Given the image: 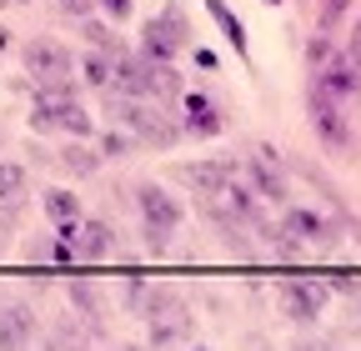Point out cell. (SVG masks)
<instances>
[{
	"mask_svg": "<svg viewBox=\"0 0 361 351\" xmlns=\"http://www.w3.org/2000/svg\"><path fill=\"white\" fill-rule=\"evenodd\" d=\"M111 121L135 130V141L141 146H176L186 130H180L156 101H135V96H111Z\"/></svg>",
	"mask_w": 361,
	"mask_h": 351,
	"instance_id": "1",
	"label": "cell"
},
{
	"mask_svg": "<svg viewBox=\"0 0 361 351\" xmlns=\"http://www.w3.org/2000/svg\"><path fill=\"white\" fill-rule=\"evenodd\" d=\"M30 130L35 136H51V130H66V136H90L96 130V121H90V111L75 101V96H35V106H30Z\"/></svg>",
	"mask_w": 361,
	"mask_h": 351,
	"instance_id": "2",
	"label": "cell"
},
{
	"mask_svg": "<svg viewBox=\"0 0 361 351\" xmlns=\"http://www.w3.org/2000/svg\"><path fill=\"white\" fill-rule=\"evenodd\" d=\"M191 40V25H186V11H180V0H171V6L156 16V20H146L141 25V51L151 56V61H171L180 46Z\"/></svg>",
	"mask_w": 361,
	"mask_h": 351,
	"instance_id": "3",
	"label": "cell"
},
{
	"mask_svg": "<svg viewBox=\"0 0 361 351\" xmlns=\"http://www.w3.org/2000/svg\"><path fill=\"white\" fill-rule=\"evenodd\" d=\"M306 116H311V130H316V141H322L326 151H351V121L336 101H326L322 91L311 85V96H306Z\"/></svg>",
	"mask_w": 361,
	"mask_h": 351,
	"instance_id": "4",
	"label": "cell"
},
{
	"mask_svg": "<svg viewBox=\"0 0 361 351\" xmlns=\"http://www.w3.org/2000/svg\"><path fill=\"white\" fill-rule=\"evenodd\" d=\"M326 301H331V291H326L322 281H311V276H291V281H281V312H286V321H296V326L322 321Z\"/></svg>",
	"mask_w": 361,
	"mask_h": 351,
	"instance_id": "5",
	"label": "cell"
},
{
	"mask_svg": "<svg viewBox=\"0 0 361 351\" xmlns=\"http://www.w3.org/2000/svg\"><path fill=\"white\" fill-rule=\"evenodd\" d=\"M75 61L66 46H56V40H30L25 46V75L35 85H56V80H71Z\"/></svg>",
	"mask_w": 361,
	"mask_h": 351,
	"instance_id": "6",
	"label": "cell"
},
{
	"mask_svg": "<svg viewBox=\"0 0 361 351\" xmlns=\"http://www.w3.org/2000/svg\"><path fill=\"white\" fill-rule=\"evenodd\" d=\"M361 66L346 56V61H331V66H322V75H316V91H322L326 101H336L341 111L346 106H356L361 101V75H356Z\"/></svg>",
	"mask_w": 361,
	"mask_h": 351,
	"instance_id": "7",
	"label": "cell"
},
{
	"mask_svg": "<svg viewBox=\"0 0 361 351\" xmlns=\"http://www.w3.org/2000/svg\"><path fill=\"white\" fill-rule=\"evenodd\" d=\"M135 211H141L146 226H166V231L180 226V201H176L166 186H156V181H141V186H135Z\"/></svg>",
	"mask_w": 361,
	"mask_h": 351,
	"instance_id": "8",
	"label": "cell"
},
{
	"mask_svg": "<svg viewBox=\"0 0 361 351\" xmlns=\"http://www.w3.org/2000/svg\"><path fill=\"white\" fill-rule=\"evenodd\" d=\"M35 341V312L25 301H6L0 306V351H30Z\"/></svg>",
	"mask_w": 361,
	"mask_h": 351,
	"instance_id": "9",
	"label": "cell"
},
{
	"mask_svg": "<svg viewBox=\"0 0 361 351\" xmlns=\"http://www.w3.org/2000/svg\"><path fill=\"white\" fill-rule=\"evenodd\" d=\"M111 246H116L111 221H75V241H71V251H75L80 266H90V261H106Z\"/></svg>",
	"mask_w": 361,
	"mask_h": 351,
	"instance_id": "10",
	"label": "cell"
},
{
	"mask_svg": "<svg viewBox=\"0 0 361 351\" xmlns=\"http://www.w3.org/2000/svg\"><path fill=\"white\" fill-rule=\"evenodd\" d=\"M246 176H251V186H256L261 201H286V176H281V166H276L271 151H256L246 161Z\"/></svg>",
	"mask_w": 361,
	"mask_h": 351,
	"instance_id": "11",
	"label": "cell"
},
{
	"mask_svg": "<svg viewBox=\"0 0 361 351\" xmlns=\"http://www.w3.org/2000/svg\"><path fill=\"white\" fill-rule=\"evenodd\" d=\"M236 176V166L226 161V156H216V161H201V166H180V181H186L191 191H201V196H216L226 181Z\"/></svg>",
	"mask_w": 361,
	"mask_h": 351,
	"instance_id": "12",
	"label": "cell"
},
{
	"mask_svg": "<svg viewBox=\"0 0 361 351\" xmlns=\"http://www.w3.org/2000/svg\"><path fill=\"white\" fill-rule=\"evenodd\" d=\"M281 226H286V231H296L301 241H316L322 251L336 241V231L322 221V216H316V211H301V206H286V211H281Z\"/></svg>",
	"mask_w": 361,
	"mask_h": 351,
	"instance_id": "13",
	"label": "cell"
},
{
	"mask_svg": "<svg viewBox=\"0 0 361 351\" xmlns=\"http://www.w3.org/2000/svg\"><path fill=\"white\" fill-rule=\"evenodd\" d=\"M71 306L90 321V326H101L106 321V301H101V291L90 286V281H71Z\"/></svg>",
	"mask_w": 361,
	"mask_h": 351,
	"instance_id": "14",
	"label": "cell"
},
{
	"mask_svg": "<svg viewBox=\"0 0 361 351\" xmlns=\"http://www.w3.org/2000/svg\"><path fill=\"white\" fill-rule=\"evenodd\" d=\"M45 216H51L56 226H75V221H80V196H71V191H51V196H45Z\"/></svg>",
	"mask_w": 361,
	"mask_h": 351,
	"instance_id": "15",
	"label": "cell"
},
{
	"mask_svg": "<svg viewBox=\"0 0 361 351\" xmlns=\"http://www.w3.org/2000/svg\"><path fill=\"white\" fill-rule=\"evenodd\" d=\"M206 11L216 16V25L226 30V40H231L236 51H246V25H241V20H236L231 11H226V0H206Z\"/></svg>",
	"mask_w": 361,
	"mask_h": 351,
	"instance_id": "16",
	"label": "cell"
},
{
	"mask_svg": "<svg viewBox=\"0 0 361 351\" xmlns=\"http://www.w3.org/2000/svg\"><path fill=\"white\" fill-rule=\"evenodd\" d=\"M61 166H66L71 176H90V171L101 166V151H90V146H80V141H75V146H66V151H61Z\"/></svg>",
	"mask_w": 361,
	"mask_h": 351,
	"instance_id": "17",
	"label": "cell"
},
{
	"mask_svg": "<svg viewBox=\"0 0 361 351\" xmlns=\"http://www.w3.org/2000/svg\"><path fill=\"white\" fill-rule=\"evenodd\" d=\"M80 70H85V80H90V85H101V91H106V85L116 80V61H111L106 51H96V56H85V61H80Z\"/></svg>",
	"mask_w": 361,
	"mask_h": 351,
	"instance_id": "18",
	"label": "cell"
},
{
	"mask_svg": "<svg viewBox=\"0 0 361 351\" xmlns=\"http://www.w3.org/2000/svg\"><path fill=\"white\" fill-rule=\"evenodd\" d=\"M25 196V171L16 161H0V201H20Z\"/></svg>",
	"mask_w": 361,
	"mask_h": 351,
	"instance_id": "19",
	"label": "cell"
},
{
	"mask_svg": "<svg viewBox=\"0 0 361 351\" xmlns=\"http://www.w3.org/2000/svg\"><path fill=\"white\" fill-rule=\"evenodd\" d=\"M346 6H351V0H322V11H316V25H322V30H331V25L346 16Z\"/></svg>",
	"mask_w": 361,
	"mask_h": 351,
	"instance_id": "20",
	"label": "cell"
},
{
	"mask_svg": "<svg viewBox=\"0 0 361 351\" xmlns=\"http://www.w3.org/2000/svg\"><path fill=\"white\" fill-rule=\"evenodd\" d=\"M306 61H311V66H331V40H326V30H316V40L306 46Z\"/></svg>",
	"mask_w": 361,
	"mask_h": 351,
	"instance_id": "21",
	"label": "cell"
},
{
	"mask_svg": "<svg viewBox=\"0 0 361 351\" xmlns=\"http://www.w3.org/2000/svg\"><path fill=\"white\" fill-rule=\"evenodd\" d=\"M130 146H135V141H130V136H121V130H111V136H106V141H101V156H126V151H130Z\"/></svg>",
	"mask_w": 361,
	"mask_h": 351,
	"instance_id": "22",
	"label": "cell"
},
{
	"mask_svg": "<svg viewBox=\"0 0 361 351\" xmlns=\"http://www.w3.org/2000/svg\"><path fill=\"white\" fill-rule=\"evenodd\" d=\"M291 351H341V341H316V336H301V341H291Z\"/></svg>",
	"mask_w": 361,
	"mask_h": 351,
	"instance_id": "23",
	"label": "cell"
},
{
	"mask_svg": "<svg viewBox=\"0 0 361 351\" xmlns=\"http://www.w3.org/2000/svg\"><path fill=\"white\" fill-rule=\"evenodd\" d=\"M146 246H151V251L161 256V251L171 246V231H166V226H146Z\"/></svg>",
	"mask_w": 361,
	"mask_h": 351,
	"instance_id": "24",
	"label": "cell"
},
{
	"mask_svg": "<svg viewBox=\"0 0 361 351\" xmlns=\"http://www.w3.org/2000/svg\"><path fill=\"white\" fill-rule=\"evenodd\" d=\"M96 6H101L111 20H126V16H130V0H96Z\"/></svg>",
	"mask_w": 361,
	"mask_h": 351,
	"instance_id": "25",
	"label": "cell"
},
{
	"mask_svg": "<svg viewBox=\"0 0 361 351\" xmlns=\"http://www.w3.org/2000/svg\"><path fill=\"white\" fill-rule=\"evenodd\" d=\"M336 291H361V271H336Z\"/></svg>",
	"mask_w": 361,
	"mask_h": 351,
	"instance_id": "26",
	"label": "cell"
},
{
	"mask_svg": "<svg viewBox=\"0 0 361 351\" xmlns=\"http://www.w3.org/2000/svg\"><path fill=\"white\" fill-rule=\"evenodd\" d=\"M90 6H96V0H61V11H66V16H80V20L90 16Z\"/></svg>",
	"mask_w": 361,
	"mask_h": 351,
	"instance_id": "27",
	"label": "cell"
},
{
	"mask_svg": "<svg viewBox=\"0 0 361 351\" xmlns=\"http://www.w3.org/2000/svg\"><path fill=\"white\" fill-rule=\"evenodd\" d=\"M351 61L361 66V20H356V30H351Z\"/></svg>",
	"mask_w": 361,
	"mask_h": 351,
	"instance_id": "28",
	"label": "cell"
},
{
	"mask_svg": "<svg viewBox=\"0 0 361 351\" xmlns=\"http://www.w3.org/2000/svg\"><path fill=\"white\" fill-rule=\"evenodd\" d=\"M11 6H25V0H11Z\"/></svg>",
	"mask_w": 361,
	"mask_h": 351,
	"instance_id": "29",
	"label": "cell"
}]
</instances>
